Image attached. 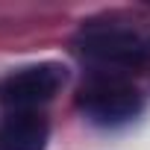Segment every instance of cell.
<instances>
[{"instance_id": "1", "label": "cell", "mask_w": 150, "mask_h": 150, "mask_svg": "<svg viewBox=\"0 0 150 150\" xmlns=\"http://www.w3.org/2000/svg\"><path fill=\"white\" fill-rule=\"evenodd\" d=\"M77 109L97 127H121L144 112V97L118 74H97L80 88Z\"/></svg>"}, {"instance_id": "2", "label": "cell", "mask_w": 150, "mask_h": 150, "mask_svg": "<svg viewBox=\"0 0 150 150\" xmlns=\"http://www.w3.org/2000/svg\"><path fill=\"white\" fill-rule=\"evenodd\" d=\"M77 50L100 68L112 71H135L150 56V41L129 27L118 24H88L77 35Z\"/></svg>"}, {"instance_id": "3", "label": "cell", "mask_w": 150, "mask_h": 150, "mask_svg": "<svg viewBox=\"0 0 150 150\" xmlns=\"http://www.w3.org/2000/svg\"><path fill=\"white\" fill-rule=\"evenodd\" d=\"M65 83H68V68L59 62L18 68L0 80V106H6L9 112L35 109V106L53 100Z\"/></svg>"}, {"instance_id": "4", "label": "cell", "mask_w": 150, "mask_h": 150, "mask_svg": "<svg viewBox=\"0 0 150 150\" xmlns=\"http://www.w3.org/2000/svg\"><path fill=\"white\" fill-rule=\"evenodd\" d=\"M50 138V124L35 109L9 112L0 127V150H44Z\"/></svg>"}]
</instances>
